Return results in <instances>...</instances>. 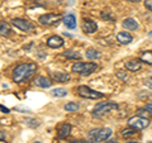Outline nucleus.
Masks as SVG:
<instances>
[{
	"instance_id": "1",
	"label": "nucleus",
	"mask_w": 152,
	"mask_h": 143,
	"mask_svg": "<svg viewBox=\"0 0 152 143\" xmlns=\"http://www.w3.org/2000/svg\"><path fill=\"white\" fill-rule=\"evenodd\" d=\"M36 71H37V63L34 62L20 63L13 70V81L17 84H23L29 80L34 75Z\"/></svg>"
},
{
	"instance_id": "2",
	"label": "nucleus",
	"mask_w": 152,
	"mask_h": 143,
	"mask_svg": "<svg viewBox=\"0 0 152 143\" xmlns=\"http://www.w3.org/2000/svg\"><path fill=\"white\" fill-rule=\"evenodd\" d=\"M112 129L110 128H96V129H91L89 132V141L90 143H100V142H107L112 136Z\"/></svg>"
},
{
	"instance_id": "3",
	"label": "nucleus",
	"mask_w": 152,
	"mask_h": 143,
	"mask_svg": "<svg viewBox=\"0 0 152 143\" xmlns=\"http://www.w3.org/2000/svg\"><path fill=\"white\" fill-rule=\"evenodd\" d=\"M118 109V104L113 103V101H105V103H99L94 107L93 109V117L94 118H102L105 114L110 113L113 110H117Z\"/></svg>"
},
{
	"instance_id": "4",
	"label": "nucleus",
	"mask_w": 152,
	"mask_h": 143,
	"mask_svg": "<svg viewBox=\"0 0 152 143\" xmlns=\"http://www.w3.org/2000/svg\"><path fill=\"white\" fill-rule=\"evenodd\" d=\"M98 69V65L95 62H75L72 65V72L79 74L81 76H88L90 74H93L95 70Z\"/></svg>"
},
{
	"instance_id": "5",
	"label": "nucleus",
	"mask_w": 152,
	"mask_h": 143,
	"mask_svg": "<svg viewBox=\"0 0 152 143\" xmlns=\"http://www.w3.org/2000/svg\"><path fill=\"white\" fill-rule=\"evenodd\" d=\"M77 94L81 98L91 99V100H98V99H103L104 98L103 93L90 89L89 86H86V85H80V86H77Z\"/></svg>"
},
{
	"instance_id": "6",
	"label": "nucleus",
	"mask_w": 152,
	"mask_h": 143,
	"mask_svg": "<svg viewBox=\"0 0 152 143\" xmlns=\"http://www.w3.org/2000/svg\"><path fill=\"white\" fill-rule=\"evenodd\" d=\"M128 125L134 128L137 131H142V129H146L150 125V119L140 117V115H134L128 119Z\"/></svg>"
},
{
	"instance_id": "7",
	"label": "nucleus",
	"mask_w": 152,
	"mask_h": 143,
	"mask_svg": "<svg viewBox=\"0 0 152 143\" xmlns=\"http://www.w3.org/2000/svg\"><path fill=\"white\" fill-rule=\"evenodd\" d=\"M61 19H62V15L61 14H55V13H47V14H43V15H41L38 18V22H39V24L42 26H53L56 24L57 22H60Z\"/></svg>"
},
{
	"instance_id": "8",
	"label": "nucleus",
	"mask_w": 152,
	"mask_h": 143,
	"mask_svg": "<svg viewBox=\"0 0 152 143\" xmlns=\"http://www.w3.org/2000/svg\"><path fill=\"white\" fill-rule=\"evenodd\" d=\"M12 24L22 32H31V31L34 29V26H33L29 20L20 19V18H14L12 20Z\"/></svg>"
},
{
	"instance_id": "9",
	"label": "nucleus",
	"mask_w": 152,
	"mask_h": 143,
	"mask_svg": "<svg viewBox=\"0 0 152 143\" xmlns=\"http://www.w3.org/2000/svg\"><path fill=\"white\" fill-rule=\"evenodd\" d=\"M81 28H83V32H84V33H88V34H93V33L96 32L98 24H96V23H95L94 20H91V19H84Z\"/></svg>"
},
{
	"instance_id": "10",
	"label": "nucleus",
	"mask_w": 152,
	"mask_h": 143,
	"mask_svg": "<svg viewBox=\"0 0 152 143\" xmlns=\"http://www.w3.org/2000/svg\"><path fill=\"white\" fill-rule=\"evenodd\" d=\"M47 46L50 48H61L64 46V39L60 36H51L47 39Z\"/></svg>"
},
{
	"instance_id": "11",
	"label": "nucleus",
	"mask_w": 152,
	"mask_h": 143,
	"mask_svg": "<svg viewBox=\"0 0 152 143\" xmlns=\"http://www.w3.org/2000/svg\"><path fill=\"white\" fill-rule=\"evenodd\" d=\"M51 79L57 82H67L70 80V75L66 72H61V71H55V72H50Z\"/></svg>"
},
{
	"instance_id": "12",
	"label": "nucleus",
	"mask_w": 152,
	"mask_h": 143,
	"mask_svg": "<svg viewBox=\"0 0 152 143\" xmlns=\"http://www.w3.org/2000/svg\"><path fill=\"white\" fill-rule=\"evenodd\" d=\"M70 133H71V124H69V123H62L57 128V136L61 139H65L66 137H69Z\"/></svg>"
},
{
	"instance_id": "13",
	"label": "nucleus",
	"mask_w": 152,
	"mask_h": 143,
	"mask_svg": "<svg viewBox=\"0 0 152 143\" xmlns=\"http://www.w3.org/2000/svg\"><path fill=\"white\" fill-rule=\"evenodd\" d=\"M34 85L38 88H42V89H48V88H51L52 82L50 79L45 77V76H38V77L34 79Z\"/></svg>"
},
{
	"instance_id": "14",
	"label": "nucleus",
	"mask_w": 152,
	"mask_h": 143,
	"mask_svg": "<svg viewBox=\"0 0 152 143\" xmlns=\"http://www.w3.org/2000/svg\"><path fill=\"white\" fill-rule=\"evenodd\" d=\"M117 39L122 45H129L133 41V37H132L131 33H128V32H119L117 34Z\"/></svg>"
},
{
	"instance_id": "15",
	"label": "nucleus",
	"mask_w": 152,
	"mask_h": 143,
	"mask_svg": "<svg viewBox=\"0 0 152 143\" xmlns=\"http://www.w3.org/2000/svg\"><path fill=\"white\" fill-rule=\"evenodd\" d=\"M126 69L128 71H131V72H137V71H140L141 67H142V62L138 60H132V61H128L126 62Z\"/></svg>"
},
{
	"instance_id": "16",
	"label": "nucleus",
	"mask_w": 152,
	"mask_h": 143,
	"mask_svg": "<svg viewBox=\"0 0 152 143\" xmlns=\"http://www.w3.org/2000/svg\"><path fill=\"white\" fill-rule=\"evenodd\" d=\"M122 26L126 28V29L128 31H136V29H138V23H137V20L134 18H127L123 20L122 23Z\"/></svg>"
},
{
	"instance_id": "17",
	"label": "nucleus",
	"mask_w": 152,
	"mask_h": 143,
	"mask_svg": "<svg viewBox=\"0 0 152 143\" xmlns=\"http://www.w3.org/2000/svg\"><path fill=\"white\" fill-rule=\"evenodd\" d=\"M64 23L65 26L69 28V29H75L76 26H77V22H76V17L74 14H67L66 17H64Z\"/></svg>"
},
{
	"instance_id": "18",
	"label": "nucleus",
	"mask_w": 152,
	"mask_h": 143,
	"mask_svg": "<svg viewBox=\"0 0 152 143\" xmlns=\"http://www.w3.org/2000/svg\"><path fill=\"white\" fill-rule=\"evenodd\" d=\"M51 95L52 96H56V98H64L67 95V90L64 88H56L53 90H51Z\"/></svg>"
},
{
	"instance_id": "19",
	"label": "nucleus",
	"mask_w": 152,
	"mask_h": 143,
	"mask_svg": "<svg viewBox=\"0 0 152 143\" xmlns=\"http://www.w3.org/2000/svg\"><path fill=\"white\" fill-rule=\"evenodd\" d=\"M64 56L66 57V58H69V60H80L81 58V55H80L79 52H76V51H72V50H69V51L64 52Z\"/></svg>"
},
{
	"instance_id": "20",
	"label": "nucleus",
	"mask_w": 152,
	"mask_h": 143,
	"mask_svg": "<svg viewBox=\"0 0 152 143\" xmlns=\"http://www.w3.org/2000/svg\"><path fill=\"white\" fill-rule=\"evenodd\" d=\"M85 55H86V58H89V60H98L99 57H100V53L95 48H88Z\"/></svg>"
},
{
	"instance_id": "21",
	"label": "nucleus",
	"mask_w": 152,
	"mask_h": 143,
	"mask_svg": "<svg viewBox=\"0 0 152 143\" xmlns=\"http://www.w3.org/2000/svg\"><path fill=\"white\" fill-rule=\"evenodd\" d=\"M137 134V129H134V128H126V129L122 131V137L123 138H131V137H134Z\"/></svg>"
},
{
	"instance_id": "22",
	"label": "nucleus",
	"mask_w": 152,
	"mask_h": 143,
	"mask_svg": "<svg viewBox=\"0 0 152 143\" xmlns=\"http://www.w3.org/2000/svg\"><path fill=\"white\" fill-rule=\"evenodd\" d=\"M141 61H143V62L148 65H152V51H145L141 55Z\"/></svg>"
},
{
	"instance_id": "23",
	"label": "nucleus",
	"mask_w": 152,
	"mask_h": 143,
	"mask_svg": "<svg viewBox=\"0 0 152 143\" xmlns=\"http://www.w3.org/2000/svg\"><path fill=\"white\" fill-rule=\"evenodd\" d=\"M9 32H10V29H9V26L7 24V23L5 22L0 23V34H1L3 37H7L9 34Z\"/></svg>"
},
{
	"instance_id": "24",
	"label": "nucleus",
	"mask_w": 152,
	"mask_h": 143,
	"mask_svg": "<svg viewBox=\"0 0 152 143\" xmlns=\"http://www.w3.org/2000/svg\"><path fill=\"white\" fill-rule=\"evenodd\" d=\"M79 104L77 103H67L65 105V110L66 112H77L79 110Z\"/></svg>"
},
{
	"instance_id": "25",
	"label": "nucleus",
	"mask_w": 152,
	"mask_h": 143,
	"mask_svg": "<svg viewBox=\"0 0 152 143\" xmlns=\"http://www.w3.org/2000/svg\"><path fill=\"white\" fill-rule=\"evenodd\" d=\"M24 122H26L29 127H32V128H36V127L39 125V122H38V120H34V119H31V118H27Z\"/></svg>"
},
{
	"instance_id": "26",
	"label": "nucleus",
	"mask_w": 152,
	"mask_h": 143,
	"mask_svg": "<svg viewBox=\"0 0 152 143\" xmlns=\"http://www.w3.org/2000/svg\"><path fill=\"white\" fill-rule=\"evenodd\" d=\"M102 18L104 19V20H113V15L109 12H102Z\"/></svg>"
},
{
	"instance_id": "27",
	"label": "nucleus",
	"mask_w": 152,
	"mask_h": 143,
	"mask_svg": "<svg viewBox=\"0 0 152 143\" xmlns=\"http://www.w3.org/2000/svg\"><path fill=\"white\" fill-rule=\"evenodd\" d=\"M117 75H118V77H121L122 80H124V81H127V80H128V75L123 74V71H118Z\"/></svg>"
},
{
	"instance_id": "28",
	"label": "nucleus",
	"mask_w": 152,
	"mask_h": 143,
	"mask_svg": "<svg viewBox=\"0 0 152 143\" xmlns=\"http://www.w3.org/2000/svg\"><path fill=\"white\" fill-rule=\"evenodd\" d=\"M145 7L148 9L150 12H152V0H145Z\"/></svg>"
},
{
	"instance_id": "29",
	"label": "nucleus",
	"mask_w": 152,
	"mask_h": 143,
	"mask_svg": "<svg viewBox=\"0 0 152 143\" xmlns=\"http://www.w3.org/2000/svg\"><path fill=\"white\" fill-rule=\"evenodd\" d=\"M143 85H145L146 88H150V89H152V81H145Z\"/></svg>"
},
{
	"instance_id": "30",
	"label": "nucleus",
	"mask_w": 152,
	"mask_h": 143,
	"mask_svg": "<svg viewBox=\"0 0 152 143\" xmlns=\"http://www.w3.org/2000/svg\"><path fill=\"white\" fill-rule=\"evenodd\" d=\"M146 109L148 110L150 114H152V103H148V104H147V105H146Z\"/></svg>"
},
{
	"instance_id": "31",
	"label": "nucleus",
	"mask_w": 152,
	"mask_h": 143,
	"mask_svg": "<svg viewBox=\"0 0 152 143\" xmlns=\"http://www.w3.org/2000/svg\"><path fill=\"white\" fill-rule=\"evenodd\" d=\"M0 109H1V112H3V113H5V114H8V113H9V109H8V108H5L4 105H0Z\"/></svg>"
},
{
	"instance_id": "32",
	"label": "nucleus",
	"mask_w": 152,
	"mask_h": 143,
	"mask_svg": "<svg viewBox=\"0 0 152 143\" xmlns=\"http://www.w3.org/2000/svg\"><path fill=\"white\" fill-rule=\"evenodd\" d=\"M70 143H89V142L83 141V139H75V141H71Z\"/></svg>"
},
{
	"instance_id": "33",
	"label": "nucleus",
	"mask_w": 152,
	"mask_h": 143,
	"mask_svg": "<svg viewBox=\"0 0 152 143\" xmlns=\"http://www.w3.org/2000/svg\"><path fill=\"white\" fill-rule=\"evenodd\" d=\"M107 143H118V142H117V139H109V141H107Z\"/></svg>"
},
{
	"instance_id": "34",
	"label": "nucleus",
	"mask_w": 152,
	"mask_h": 143,
	"mask_svg": "<svg viewBox=\"0 0 152 143\" xmlns=\"http://www.w3.org/2000/svg\"><path fill=\"white\" fill-rule=\"evenodd\" d=\"M4 139H5V134H4V132H1V141L4 142Z\"/></svg>"
},
{
	"instance_id": "35",
	"label": "nucleus",
	"mask_w": 152,
	"mask_h": 143,
	"mask_svg": "<svg viewBox=\"0 0 152 143\" xmlns=\"http://www.w3.org/2000/svg\"><path fill=\"white\" fill-rule=\"evenodd\" d=\"M127 1H131V3H138L140 0H127Z\"/></svg>"
},
{
	"instance_id": "36",
	"label": "nucleus",
	"mask_w": 152,
	"mask_h": 143,
	"mask_svg": "<svg viewBox=\"0 0 152 143\" xmlns=\"http://www.w3.org/2000/svg\"><path fill=\"white\" fill-rule=\"evenodd\" d=\"M126 143H138V142H136V141H127Z\"/></svg>"
},
{
	"instance_id": "37",
	"label": "nucleus",
	"mask_w": 152,
	"mask_h": 143,
	"mask_svg": "<svg viewBox=\"0 0 152 143\" xmlns=\"http://www.w3.org/2000/svg\"><path fill=\"white\" fill-rule=\"evenodd\" d=\"M148 36H150V37H152V32H150V33H148Z\"/></svg>"
},
{
	"instance_id": "38",
	"label": "nucleus",
	"mask_w": 152,
	"mask_h": 143,
	"mask_svg": "<svg viewBox=\"0 0 152 143\" xmlns=\"http://www.w3.org/2000/svg\"><path fill=\"white\" fill-rule=\"evenodd\" d=\"M34 143H41V142H38V141H37V142H34Z\"/></svg>"
},
{
	"instance_id": "39",
	"label": "nucleus",
	"mask_w": 152,
	"mask_h": 143,
	"mask_svg": "<svg viewBox=\"0 0 152 143\" xmlns=\"http://www.w3.org/2000/svg\"><path fill=\"white\" fill-rule=\"evenodd\" d=\"M151 80H152V76H151Z\"/></svg>"
},
{
	"instance_id": "40",
	"label": "nucleus",
	"mask_w": 152,
	"mask_h": 143,
	"mask_svg": "<svg viewBox=\"0 0 152 143\" xmlns=\"http://www.w3.org/2000/svg\"><path fill=\"white\" fill-rule=\"evenodd\" d=\"M150 143H152V142H150Z\"/></svg>"
}]
</instances>
